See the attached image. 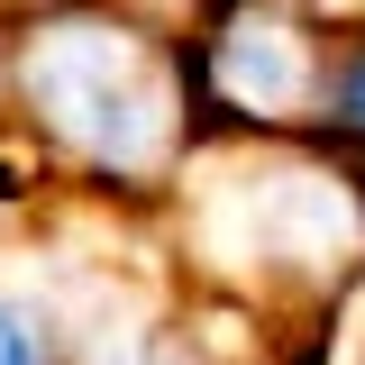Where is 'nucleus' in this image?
<instances>
[{
  "label": "nucleus",
  "mask_w": 365,
  "mask_h": 365,
  "mask_svg": "<svg viewBox=\"0 0 365 365\" xmlns=\"http://www.w3.org/2000/svg\"><path fill=\"white\" fill-rule=\"evenodd\" d=\"M28 101L46 110L55 137H73L101 165H146L155 137H165V91H155L146 46L101 28V19L46 28L28 46Z\"/></svg>",
  "instance_id": "nucleus-1"
},
{
  "label": "nucleus",
  "mask_w": 365,
  "mask_h": 365,
  "mask_svg": "<svg viewBox=\"0 0 365 365\" xmlns=\"http://www.w3.org/2000/svg\"><path fill=\"white\" fill-rule=\"evenodd\" d=\"M220 91L237 110H292L311 91V55L283 19H237L220 37Z\"/></svg>",
  "instance_id": "nucleus-2"
},
{
  "label": "nucleus",
  "mask_w": 365,
  "mask_h": 365,
  "mask_svg": "<svg viewBox=\"0 0 365 365\" xmlns=\"http://www.w3.org/2000/svg\"><path fill=\"white\" fill-rule=\"evenodd\" d=\"M0 365H46V347L28 338V319L9 311V302H0Z\"/></svg>",
  "instance_id": "nucleus-3"
},
{
  "label": "nucleus",
  "mask_w": 365,
  "mask_h": 365,
  "mask_svg": "<svg viewBox=\"0 0 365 365\" xmlns=\"http://www.w3.org/2000/svg\"><path fill=\"white\" fill-rule=\"evenodd\" d=\"M101 365H182V356H174V347H137V338H128V347H101Z\"/></svg>",
  "instance_id": "nucleus-4"
},
{
  "label": "nucleus",
  "mask_w": 365,
  "mask_h": 365,
  "mask_svg": "<svg viewBox=\"0 0 365 365\" xmlns=\"http://www.w3.org/2000/svg\"><path fill=\"white\" fill-rule=\"evenodd\" d=\"M338 110L365 128V64H347V73H338Z\"/></svg>",
  "instance_id": "nucleus-5"
}]
</instances>
